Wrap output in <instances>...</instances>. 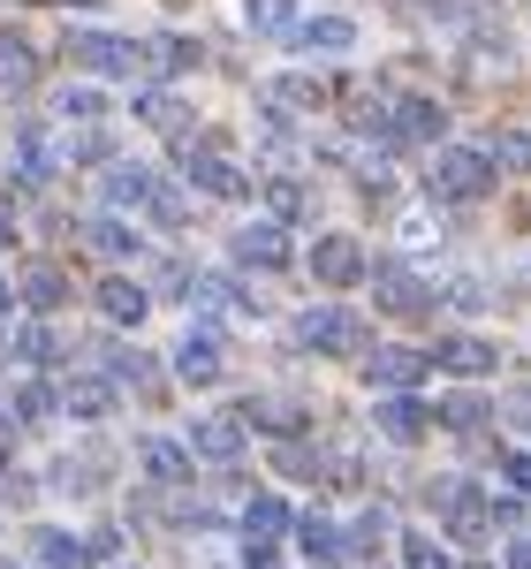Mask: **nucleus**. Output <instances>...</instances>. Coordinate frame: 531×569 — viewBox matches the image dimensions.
Masks as SVG:
<instances>
[{"instance_id": "nucleus-28", "label": "nucleus", "mask_w": 531, "mask_h": 569, "mask_svg": "<svg viewBox=\"0 0 531 569\" xmlns=\"http://www.w3.org/2000/svg\"><path fill=\"white\" fill-rule=\"evenodd\" d=\"M137 114H144L152 130H182V114H176V99H168V91H152V99H144Z\"/></svg>"}, {"instance_id": "nucleus-5", "label": "nucleus", "mask_w": 531, "mask_h": 569, "mask_svg": "<svg viewBox=\"0 0 531 569\" xmlns=\"http://www.w3.org/2000/svg\"><path fill=\"white\" fill-rule=\"evenodd\" d=\"M433 372V350H372V388H418Z\"/></svg>"}, {"instance_id": "nucleus-13", "label": "nucleus", "mask_w": 531, "mask_h": 569, "mask_svg": "<svg viewBox=\"0 0 531 569\" xmlns=\"http://www.w3.org/2000/svg\"><path fill=\"white\" fill-rule=\"evenodd\" d=\"M388 130L395 137H441V107L433 99H402L395 114H388Z\"/></svg>"}, {"instance_id": "nucleus-8", "label": "nucleus", "mask_w": 531, "mask_h": 569, "mask_svg": "<svg viewBox=\"0 0 531 569\" xmlns=\"http://www.w3.org/2000/svg\"><path fill=\"white\" fill-rule=\"evenodd\" d=\"M182 176H190V182H206L213 198H243V190H251V176H236L221 152H190V168H182Z\"/></svg>"}, {"instance_id": "nucleus-19", "label": "nucleus", "mask_w": 531, "mask_h": 569, "mask_svg": "<svg viewBox=\"0 0 531 569\" xmlns=\"http://www.w3.org/2000/svg\"><path fill=\"white\" fill-rule=\"evenodd\" d=\"M107 198H114V206H152L160 190H152L144 168H114V176H107Z\"/></svg>"}, {"instance_id": "nucleus-27", "label": "nucleus", "mask_w": 531, "mask_h": 569, "mask_svg": "<svg viewBox=\"0 0 531 569\" xmlns=\"http://www.w3.org/2000/svg\"><path fill=\"white\" fill-rule=\"evenodd\" d=\"M304 555H319V562H334V555H342V539H334V525H327V517H304Z\"/></svg>"}, {"instance_id": "nucleus-1", "label": "nucleus", "mask_w": 531, "mask_h": 569, "mask_svg": "<svg viewBox=\"0 0 531 569\" xmlns=\"http://www.w3.org/2000/svg\"><path fill=\"white\" fill-rule=\"evenodd\" d=\"M487 160H493V152H463V144H455V152H441V160L425 168V190H433V198H455V206H471V198H487V190H493Z\"/></svg>"}, {"instance_id": "nucleus-20", "label": "nucleus", "mask_w": 531, "mask_h": 569, "mask_svg": "<svg viewBox=\"0 0 531 569\" xmlns=\"http://www.w3.org/2000/svg\"><path fill=\"white\" fill-rule=\"evenodd\" d=\"M380 426H388L395 440H418V433H425V402H410V395H395V402L380 410Z\"/></svg>"}, {"instance_id": "nucleus-11", "label": "nucleus", "mask_w": 531, "mask_h": 569, "mask_svg": "<svg viewBox=\"0 0 531 569\" xmlns=\"http://www.w3.org/2000/svg\"><path fill=\"white\" fill-rule=\"evenodd\" d=\"M297 46H304V53H350L357 31L342 23V16H319V23H304V31H297Z\"/></svg>"}, {"instance_id": "nucleus-9", "label": "nucleus", "mask_w": 531, "mask_h": 569, "mask_svg": "<svg viewBox=\"0 0 531 569\" xmlns=\"http://www.w3.org/2000/svg\"><path fill=\"white\" fill-rule=\"evenodd\" d=\"M433 365H441V372H463V380H479V372H493V350H487V342H471V335H448L441 350H433Z\"/></svg>"}, {"instance_id": "nucleus-10", "label": "nucleus", "mask_w": 531, "mask_h": 569, "mask_svg": "<svg viewBox=\"0 0 531 569\" xmlns=\"http://www.w3.org/2000/svg\"><path fill=\"white\" fill-rule=\"evenodd\" d=\"M448 531H455V539H479V531H487V501H479L471 486H448Z\"/></svg>"}, {"instance_id": "nucleus-23", "label": "nucleus", "mask_w": 531, "mask_h": 569, "mask_svg": "<svg viewBox=\"0 0 531 569\" xmlns=\"http://www.w3.org/2000/svg\"><path fill=\"white\" fill-rule=\"evenodd\" d=\"M402 562H410V569H455V562H448V547H441V539H425V531L402 539Z\"/></svg>"}, {"instance_id": "nucleus-3", "label": "nucleus", "mask_w": 531, "mask_h": 569, "mask_svg": "<svg viewBox=\"0 0 531 569\" xmlns=\"http://www.w3.org/2000/svg\"><path fill=\"white\" fill-rule=\"evenodd\" d=\"M311 273H319L327 289H350L357 273H364V251H357V236H319V243H311Z\"/></svg>"}, {"instance_id": "nucleus-32", "label": "nucleus", "mask_w": 531, "mask_h": 569, "mask_svg": "<svg viewBox=\"0 0 531 569\" xmlns=\"http://www.w3.org/2000/svg\"><path fill=\"white\" fill-rule=\"evenodd\" d=\"M509 569H531V539H517V547H509Z\"/></svg>"}, {"instance_id": "nucleus-17", "label": "nucleus", "mask_w": 531, "mask_h": 569, "mask_svg": "<svg viewBox=\"0 0 531 569\" xmlns=\"http://www.w3.org/2000/svg\"><path fill=\"white\" fill-rule=\"evenodd\" d=\"M144 471L168 479V486H182V479H190V456H182L176 440H144Z\"/></svg>"}, {"instance_id": "nucleus-2", "label": "nucleus", "mask_w": 531, "mask_h": 569, "mask_svg": "<svg viewBox=\"0 0 531 569\" xmlns=\"http://www.w3.org/2000/svg\"><path fill=\"white\" fill-rule=\"evenodd\" d=\"M297 335H304V350H364V319L357 311H342V305H319V311H304L297 319Z\"/></svg>"}, {"instance_id": "nucleus-29", "label": "nucleus", "mask_w": 531, "mask_h": 569, "mask_svg": "<svg viewBox=\"0 0 531 569\" xmlns=\"http://www.w3.org/2000/svg\"><path fill=\"white\" fill-rule=\"evenodd\" d=\"M441 426H455V433H463V426H479V402H471V395H455V402H441Z\"/></svg>"}, {"instance_id": "nucleus-7", "label": "nucleus", "mask_w": 531, "mask_h": 569, "mask_svg": "<svg viewBox=\"0 0 531 569\" xmlns=\"http://www.w3.org/2000/svg\"><path fill=\"white\" fill-rule=\"evenodd\" d=\"M236 259L243 266H289V236H281L273 220H251V228L236 236Z\"/></svg>"}, {"instance_id": "nucleus-24", "label": "nucleus", "mask_w": 531, "mask_h": 569, "mask_svg": "<svg viewBox=\"0 0 531 569\" xmlns=\"http://www.w3.org/2000/svg\"><path fill=\"white\" fill-rule=\"evenodd\" d=\"M39 562L46 569H84V547H77V539H61V531H39Z\"/></svg>"}, {"instance_id": "nucleus-26", "label": "nucleus", "mask_w": 531, "mask_h": 569, "mask_svg": "<svg viewBox=\"0 0 531 569\" xmlns=\"http://www.w3.org/2000/svg\"><path fill=\"white\" fill-rule=\"evenodd\" d=\"M23 289H31V305H39V311H53L61 297H69V281H61L53 266H31V281H23Z\"/></svg>"}, {"instance_id": "nucleus-18", "label": "nucleus", "mask_w": 531, "mask_h": 569, "mask_svg": "<svg viewBox=\"0 0 531 569\" xmlns=\"http://www.w3.org/2000/svg\"><path fill=\"white\" fill-rule=\"evenodd\" d=\"M380 305H388V311H425L433 297H425L410 273H395V266H388V273H380Z\"/></svg>"}, {"instance_id": "nucleus-12", "label": "nucleus", "mask_w": 531, "mask_h": 569, "mask_svg": "<svg viewBox=\"0 0 531 569\" xmlns=\"http://www.w3.org/2000/svg\"><path fill=\"white\" fill-rule=\"evenodd\" d=\"M31 77H39V61H31V46L8 39L0 31V91H31Z\"/></svg>"}, {"instance_id": "nucleus-6", "label": "nucleus", "mask_w": 531, "mask_h": 569, "mask_svg": "<svg viewBox=\"0 0 531 569\" xmlns=\"http://www.w3.org/2000/svg\"><path fill=\"white\" fill-rule=\"evenodd\" d=\"M176 372L190 380V388H213V380H221V342H213V335H182L176 342Z\"/></svg>"}, {"instance_id": "nucleus-31", "label": "nucleus", "mask_w": 531, "mask_h": 569, "mask_svg": "<svg viewBox=\"0 0 531 569\" xmlns=\"http://www.w3.org/2000/svg\"><path fill=\"white\" fill-rule=\"evenodd\" d=\"M493 152H501V160H517V168H531V137H501Z\"/></svg>"}, {"instance_id": "nucleus-16", "label": "nucleus", "mask_w": 531, "mask_h": 569, "mask_svg": "<svg viewBox=\"0 0 531 569\" xmlns=\"http://www.w3.org/2000/svg\"><path fill=\"white\" fill-rule=\"evenodd\" d=\"M281 525H289V509H281L273 493H259V501L243 509V539H251V547H266V539H273V531H281Z\"/></svg>"}, {"instance_id": "nucleus-4", "label": "nucleus", "mask_w": 531, "mask_h": 569, "mask_svg": "<svg viewBox=\"0 0 531 569\" xmlns=\"http://www.w3.org/2000/svg\"><path fill=\"white\" fill-rule=\"evenodd\" d=\"M69 53H77L84 69H107V77H130V69H144V53H137L130 39H99V31H77V39H69Z\"/></svg>"}, {"instance_id": "nucleus-33", "label": "nucleus", "mask_w": 531, "mask_h": 569, "mask_svg": "<svg viewBox=\"0 0 531 569\" xmlns=\"http://www.w3.org/2000/svg\"><path fill=\"white\" fill-rule=\"evenodd\" d=\"M0 243H8V213H0Z\"/></svg>"}, {"instance_id": "nucleus-34", "label": "nucleus", "mask_w": 531, "mask_h": 569, "mask_svg": "<svg viewBox=\"0 0 531 569\" xmlns=\"http://www.w3.org/2000/svg\"><path fill=\"white\" fill-rule=\"evenodd\" d=\"M0 311H8V281H0Z\"/></svg>"}, {"instance_id": "nucleus-14", "label": "nucleus", "mask_w": 531, "mask_h": 569, "mask_svg": "<svg viewBox=\"0 0 531 569\" xmlns=\"http://www.w3.org/2000/svg\"><path fill=\"white\" fill-rule=\"evenodd\" d=\"M243 23L266 31V39H281V31H297V0H243Z\"/></svg>"}, {"instance_id": "nucleus-22", "label": "nucleus", "mask_w": 531, "mask_h": 569, "mask_svg": "<svg viewBox=\"0 0 531 569\" xmlns=\"http://www.w3.org/2000/svg\"><path fill=\"white\" fill-rule=\"evenodd\" d=\"M236 440H243V418H198V448L206 456H236Z\"/></svg>"}, {"instance_id": "nucleus-25", "label": "nucleus", "mask_w": 531, "mask_h": 569, "mask_svg": "<svg viewBox=\"0 0 531 569\" xmlns=\"http://www.w3.org/2000/svg\"><path fill=\"white\" fill-rule=\"evenodd\" d=\"M99 114H107V99H99V91H91V84L61 91V122H99Z\"/></svg>"}, {"instance_id": "nucleus-15", "label": "nucleus", "mask_w": 531, "mask_h": 569, "mask_svg": "<svg viewBox=\"0 0 531 569\" xmlns=\"http://www.w3.org/2000/svg\"><path fill=\"white\" fill-rule=\"evenodd\" d=\"M61 410H77V418H107V410H114V388H107V380H69V388H61Z\"/></svg>"}, {"instance_id": "nucleus-21", "label": "nucleus", "mask_w": 531, "mask_h": 569, "mask_svg": "<svg viewBox=\"0 0 531 569\" xmlns=\"http://www.w3.org/2000/svg\"><path fill=\"white\" fill-rule=\"evenodd\" d=\"M99 305H107V319H144V289H130V281H122V273H114V281H107V289H99Z\"/></svg>"}, {"instance_id": "nucleus-30", "label": "nucleus", "mask_w": 531, "mask_h": 569, "mask_svg": "<svg viewBox=\"0 0 531 569\" xmlns=\"http://www.w3.org/2000/svg\"><path fill=\"white\" fill-rule=\"evenodd\" d=\"M99 243H107V251H137V228H122V220H99Z\"/></svg>"}]
</instances>
